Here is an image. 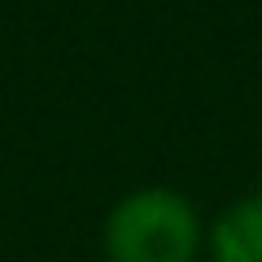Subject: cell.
<instances>
[{"label":"cell","instance_id":"cell-1","mask_svg":"<svg viewBox=\"0 0 262 262\" xmlns=\"http://www.w3.org/2000/svg\"><path fill=\"white\" fill-rule=\"evenodd\" d=\"M196 245V210L170 188H140L122 196L101 232V249L110 262H192Z\"/></svg>","mask_w":262,"mask_h":262},{"label":"cell","instance_id":"cell-2","mask_svg":"<svg viewBox=\"0 0 262 262\" xmlns=\"http://www.w3.org/2000/svg\"><path fill=\"white\" fill-rule=\"evenodd\" d=\"M214 262H262V192L245 196L210 232Z\"/></svg>","mask_w":262,"mask_h":262}]
</instances>
